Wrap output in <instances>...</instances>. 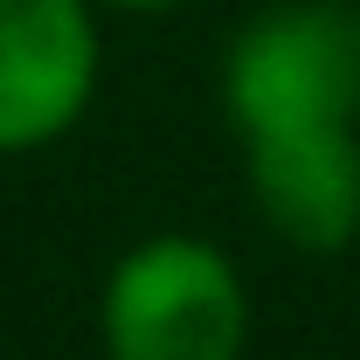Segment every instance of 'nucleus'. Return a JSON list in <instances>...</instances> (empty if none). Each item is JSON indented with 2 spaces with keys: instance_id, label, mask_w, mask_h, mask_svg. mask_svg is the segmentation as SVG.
<instances>
[{
  "instance_id": "nucleus-4",
  "label": "nucleus",
  "mask_w": 360,
  "mask_h": 360,
  "mask_svg": "<svg viewBox=\"0 0 360 360\" xmlns=\"http://www.w3.org/2000/svg\"><path fill=\"white\" fill-rule=\"evenodd\" d=\"M243 187L291 250H347L360 236V125L243 146Z\"/></svg>"
},
{
  "instance_id": "nucleus-1",
  "label": "nucleus",
  "mask_w": 360,
  "mask_h": 360,
  "mask_svg": "<svg viewBox=\"0 0 360 360\" xmlns=\"http://www.w3.org/2000/svg\"><path fill=\"white\" fill-rule=\"evenodd\" d=\"M104 360H243L250 354V284L208 236H146L97 291Z\"/></svg>"
},
{
  "instance_id": "nucleus-3",
  "label": "nucleus",
  "mask_w": 360,
  "mask_h": 360,
  "mask_svg": "<svg viewBox=\"0 0 360 360\" xmlns=\"http://www.w3.org/2000/svg\"><path fill=\"white\" fill-rule=\"evenodd\" d=\"M90 0H0V160L42 153L97 97Z\"/></svg>"
},
{
  "instance_id": "nucleus-2",
  "label": "nucleus",
  "mask_w": 360,
  "mask_h": 360,
  "mask_svg": "<svg viewBox=\"0 0 360 360\" xmlns=\"http://www.w3.org/2000/svg\"><path fill=\"white\" fill-rule=\"evenodd\" d=\"M222 111L236 139L360 125V14L340 0H284L222 56Z\"/></svg>"
},
{
  "instance_id": "nucleus-5",
  "label": "nucleus",
  "mask_w": 360,
  "mask_h": 360,
  "mask_svg": "<svg viewBox=\"0 0 360 360\" xmlns=\"http://www.w3.org/2000/svg\"><path fill=\"white\" fill-rule=\"evenodd\" d=\"M97 14H174V7H187V0H90Z\"/></svg>"
}]
</instances>
